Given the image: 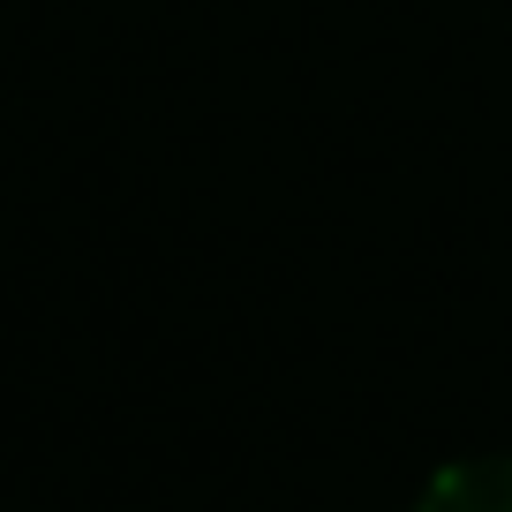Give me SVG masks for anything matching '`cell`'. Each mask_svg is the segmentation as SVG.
<instances>
[{
  "label": "cell",
  "mask_w": 512,
  "mask_h": 512,
  "mask_svg": "<svg viewBox=\"0 0 512 512\" xmlns=\"http://www.w3.org/2000/svg\"><path fill=\"white\" fill-rule=\"evenodd\" d=\"M415 512H512V452H475L422 482Z\"/></svg>",
  "instance_id": "obj_1"
}]
</instances>
